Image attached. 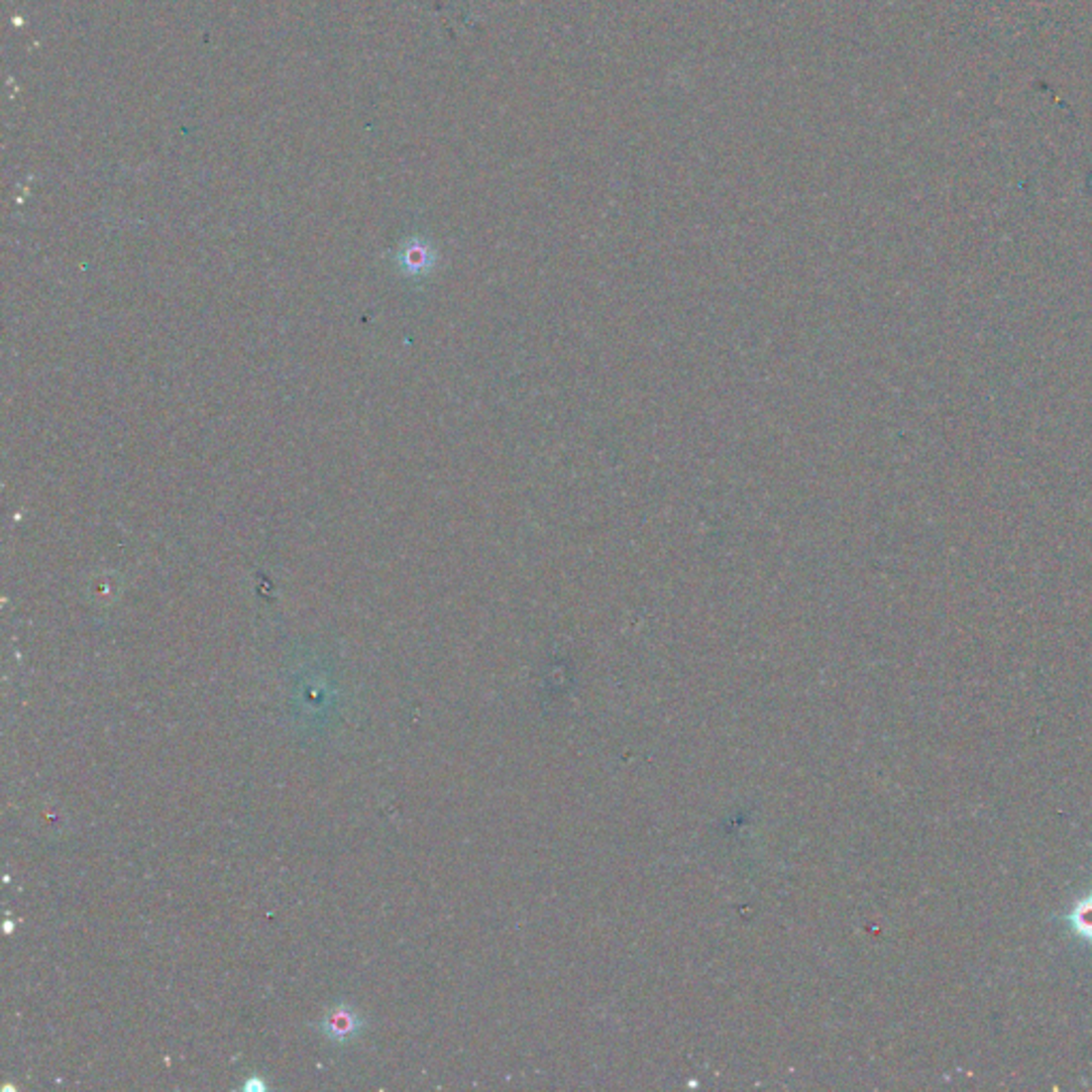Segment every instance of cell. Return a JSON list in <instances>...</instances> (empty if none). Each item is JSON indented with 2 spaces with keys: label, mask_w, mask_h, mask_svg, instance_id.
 <instances>
[{
  "label": "cell",
  "mask_w": 1092,
  "mask_h": 1092,
  "mask_svg": "<svg viewBox=\"0 0 1092 1092\" xmlns=\"http://www.w3.org/2000/svg\"><path fill=\"white\" fill-rule=\"evenodd\" d=\"M363 1029V1022L357 1016V1012L350 1007H335L323 1020V1033L335 1043H346L355 1039Z\"/></svg>",
  "instance_id": "6da1fadb"
},
{
  "label": "cell",
  "mask_w": 1092,
  "mask_h": 1092,
  "mask_svg": "<svg viewBox=\"0 0 1092 1092\" xmlns=\"http://www.w3.org/2000/svg\"><path fill=\"white\" fill-rule=\"evenodd\" d=\"M1075 927L1082 934L1092 936V901L1088 905H1082L1075 914Z\"/></svg>",
  "instance_id": "7a4b0ae2"
}]
</instances>
